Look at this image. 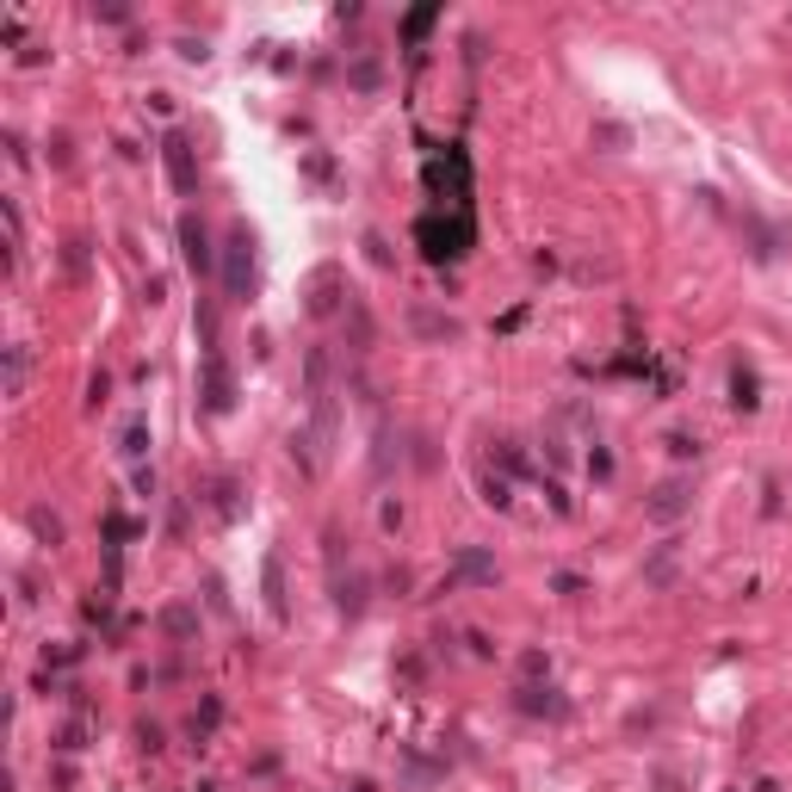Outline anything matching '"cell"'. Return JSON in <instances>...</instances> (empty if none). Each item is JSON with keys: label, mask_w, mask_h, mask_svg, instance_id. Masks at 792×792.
Segmentation results:
<instances>
[{"label": "cell", "mask_w": 792, "mask_h": 792, "mask_svg": "<svg viewBox=\"0 0 792 792\" xmlns=\"http://www.w3.org/2000/svg\"><path fill=\"white\" fill-rule=\"evenodd\" d=\"M415 242H421V255L427 261H458L471 242H477V223H471V211H427L421 223H415Z\"/></svg>", "instance_id": "6da1fadb"}, {"label": "cell", "mask_w": 792, "mask_h": 792, "mask_svg": "<svg viewBox=\"0 0 792 792\" xmlns=\"http://www.w3.org/2000/svg\"><path fill=\"white\" fill-rule=\"evenodd\" d=\"M427 192L440 198V211L446 205L452 211H471V161H465V149H440L427 161Z\"/></svg>", "instance_id": "7a4b0ae2"}, {"label": "cell", "mask_w": 792, "mask_h": 792, "mask_svg": "<svg viewBox=\"0 0 792 792\" xmlns=\"http://www.w3.org/2000/svg\"><path fill=\"white\" fill-rule=\"evenodd\" d=\"M223 285H230V297H248V291H255V230H248V223L230 230V248H223Z\"/></svg>", "instance_id": "3957f363"}, {"label": "cell", "mask_w": 792, "mask_h": 792, "mask_svg": "<svg viewBox=\"0 0 792 792\" xmlns=\"http://www.w3.org/2000/svg\"><path fill=\"white\" fill-rule=\"evenodd\" d=\"M687 508H693V483H687V477H668V483H657V489H651V502H644V514H651L657 527H675Z\"/></svg>", "instance_id": "277c9868"}, {"label": "cell", "mask_w": 792, "mask_h": 792, "mask_svg": "<svg viewBox=\"0 0 792 792\" xmlns=\"http://www.w3.org/2000/svg\"><path fill=\"white\" fill-rule=\"evenodd\" d=\"M161 161H167L174 192H192V186H198V161H192V136H186V131H167V136H161Z\"/></svg>", "instance_id": "5b68a950"}, {"label": "cell", "mask_w": 792, "mask_h": 792, "mask_svg": "<svg viewBox=\"0 0 792 792\" xmlns=\"http://www.w3.org/2000/svg\"><path fill=\"white\" fill-rule=\"evenodd\" d=\"M180 255H186V266H192V279H205L211 266H217V255H211V236H205V223L186 211L180 217Z\"/></svg>", "instance_id": "8992f818"}, {"label": "cell", "mask_w": 792, "mask_h": 792, "mask_svg": "<svg viewBox=\"0 0 792 792\" xmlns=\"http://www.w3.org/2000/svg\"><path fill=\"white\" fill-rule=\"evenodd\" d=\"M230 402H236V384H230L223 353H205V408L211 415H230Z\"/></svg>", "instance_id": "52a82bcc"}, {"label": "cell", "mask_w": 792, "mask_h": 792, "mask_svg": "<svg viewBox=\"0 0 792 792\" xmlns=\"http://www.w3.org/2000/svg\"><path fill=\"white\" fill-rule=\"evenodd\" d=\"M266 613H272V619H279V626H285V619H291V607H285V557H279V551H266Z\"/></svg>", "instance_id": "ba28073f"}, {"label": "cell", "mask_w": 792, "mask_h": 792, "mask_svg": "<svg viewBox=\"0 0 792 792\" xmlns=\"http://www.w3.org/2000/svg\"><path fill=\"white\" fill-rule=\"evenodd\" d=\"M335 297H341V272H335V266H322V272H316V285H310V316H335Z\"/></svg>", "instance_id": "9c48e42d"}, {"label": "cell", "mask_w": 792, "mask_h": 792, "mask_svg": "<svg viewBox=\"0 0 792 792\" xmlns=\"http://www.w3.org/2000/svg\"><path fill=\"white\" fill-rule=\"evenodd\" d=\"M731 402H737L743 415L762 402V396H756V372H749V366H737V372H731Z\"/></svg>", "instance_id": "30bf717a"}, {"label": "cell", "mask_w": 792, "mask_h": 792, "mask_svg": "<svg viewBox=\"0 0 792 792\" xmlns=\"http://www.w3.org/2000/svg\"><path fill=\"white\" fill-rule=\"evenodd\" d=\"M25 372H31L25 347H6V396H25Z\"/></svg>", "instance_id": "8fae6325"}, {"label": "cell", "mask_w": 792, "mask_h": 792, "mask_svg": "<svg viewBox=\"0 0 792 792\" xmlns=\"http://www.w3.org/2000/svg\"><path fill=\"white\" fill-rule=\"evenodd\" d=\"M31 532H37L44 545H62V521H56L50 508H31Z\"/></svg>", "instance_id": "7c38bea8"}, {"label": "cell", "mask_w": 792, "mask_h": 792, "mask_svg": "<svg viewBox=\"0 0 792 792\" xmlns=\"http://www.w3.org/2000/svg\"><path fill=\"white\" fill-rule=\"evenodd\" d=\"M458 576H471V582H489V576H496V563H489L483 551H465V557H458Z\"/></svg>", "instance_id": "4fadbf2b"}, {"label": "cell", "mask_w": 792, "mask_h": 792, "mask_svg": "<svg viewBox=\"0 0 792 792\" xmlns=\"http://www.w3.org/2000/svg\"><path fill=\"white\" fill-rule=\"evenodd\" d=\"M167 632H174V638H192V632H198V613H192V607H167Z\"/></svg>", "instance_id": "5bb4252c"}, {"label": "cell", "mask_w": 792, "mask_h": 792, "mask_svg": "<svg viewBox=\"0 0 792 792\" xmlns=\"http://www.w3.org/2000/svg\"><path fill=\"white\" fill-rule=\"evenodd\" d=\"M483 502H489V508H514V496H508V477H483Z\"/></svg>", "instance_id": "9a60e30c"}, {"label": "cell", "mask_w": 792, "mask_h": 792, "mask_svg": "<svg viewBox=\"0 0 792 792\" xmlns=\"http://www.w3.org/2000/svg\"><path fill=\"white\" fill-rule=\"evenodd\" d=\"M56 749H87V718H75V724H62V737H56Z\"/></svg>", "instance_id": "2e32d148"}, {"label": "cell", "mask_w": 792, "mask_h": 792, "mask_svg": "<svg viewBox=\"0 0 792 792\" xmlns=\"http://www.w3.org/2000/svg\"><path fill=\"white\" fill-rule=\"evenodd\" d=\"M62 266H69V279H81V272H87V248L69 242V248H62Z\"/></svg>", "instance_id": "e0dca14e"}, {"label": "cell", "mask_w": 792, "mask_h": 792, "mask_svg": "<svg viewBox=\"0 0 792 792\" xmlns=\"http://www.w3.org/2000/svg\"><path fill=\"white\" fill-rule=\"evenodd\" d=\"M142 446H149V427H142V421H131V427H125V452H131V458H142Z\"/></svg>", "instance_id": "ac0fdd59"}, {"label": "cell", "mask_w": 792, "mask_h": 792, "mask_svg": "<svg viewBox=\"0 0 792 792\" xmlns=\"http://www.w3.org/2000/svg\"><path fill=\"white\" fill-rule=\"evenodd\" d=\"M668 452H675V458H699V440H693V433H668Z\"/></svg>", "instance_id": "d6986e66"}, {"label": "cell", "mask_w": 792, "mask_h": 792, "mask_svg": "<svg viewBox=\"0 0 792 792\" xmlns=\"http://www.w3.org/2000/svg\"><path fill=\"white\" fill-rule=\"evenodd\" d=\"M427 25H433V6H421V12H408V25H402V31H408V37H427Z\"/></svg>", "instance_id": "ffe728a7"}, {"label": "cell", "mask_w": 792, "mask_h": 792, "mask_svg": "<svg viewBox=\"0 0 792 792\" xmlns=\"http://www.w3.org/2000/svg\"><path fill=\"white\" fill-rule=\"evenodd\" d=\"M588 471H594V477H601V483H607V477H613V458H607V446H594V452H588Z\"/></svg>", "instance_id": "44dd1931"}]
</instances>
